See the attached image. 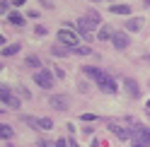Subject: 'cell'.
Wrapping results in <instances>:
<instances>
[{
	"label": "cell",
	"mask_w": 150,
	"mask_h": 147,
	"mask_svg": "<svg viewBox=\"0 0 150 147\" xmlns=\"http://www.w3.org/2000/svg\"><path fill=\"white\" fill-rule=\"evenodd\" d=\"M85 75L87 77H92L99 85V89H104V92H109V94H114V92L119 89L116 87V80L109 75V72H104V70H99V68H85Z\"/></svg>",
	"instance_id": "1"
},
{
	"label": "cell",
	"mask_w": 150,
	"mask_h": 147,
	"mask_svg": "<svg viewBox=\"0 0 150 147\" xmlns=\"http://www.w3.org/2000/svg\"><path fill=\"white\" fill-rule=\"evenodd\" d=\"M128 125H131V133H133L131 145L133 147H150V128L133 123V118H128Z\"/></svg>",
	"instance_id": "2"
},
{
	"label": "cell",
	"mask_w": 150,
	"mask_h": 147,
	"mask_svg": "<svg viewBox=\"0 0 150 147\" xmlns=\"http://www.w3.org/2000/svg\"><path fill=\"white\" fill-rule=\"evenodd\" d=\"M58 43H63V46H68L70 51H75V48L80 46V36L75 34L73 29L63 27V29H58Z\"/></svg>",
	"instance_id": "3"
},
{
	"label": "cell",
	"mask_w": 150,
	"mask_h": 147,
	"mask_svg": "<svg viewBox=\"0 0 150 147\" xmlns=\"http://www.w3.org/2000/svg\"><path fill=\"white\" fill-rule=\"evenodd\" d=\"M75 27H78V34H82V39H85V41H92V36H95V29H97L99 24H95L90 17H80Z\"/></svg>",
	"instance_id": "4"
},
{
	"label": "cell",
	"mask_w": 150,
	"mask_h": 147,
	"mask_svg": "<svg viewBox=\"0 0 150 147\" xmlns=\"http://www.w3.org/2000/svg\"><path fill=\"white\" fill-rule=\"evenodd\" d=\"M34 82L39 85L41 89H51L53 87V72L51 70H34Z\"/></svg>",
	"instance_id": "5"
},
{
	"label": "cell",
	"mask_w": 150,
	"mask_h": 147,
	"mask_svg": "<svg viewBox=\"0 0 150 147\" xmlns=\"http://www.w3.org/2000/svg\"><path fill=\"white\" fill-rule=\"evenodd\" d=\"M107 128H109V130H111V133H114V135L119 137L121 142H126V140H131V137H133V133H131L126 125H119L116 121H109V123H107Z\"/></svg>",
	"instance_id": "6"
},
{
	"label": "cell",
	"mask_w": 150,
	"mask_h": 147,
	"mask_svg": "<svg viewBox=\"0 0 150 147\" xmlns=\"http://www.w3.org/2000/svg\"><path fill=\"white\" fill-rule=\"evenodd\" d=\"M111 43H114V48H116V51H124V48H128L131 39H128V34H126V32H114V36H111Z\"/></svg>",
	"instance_id": "7"
},
{
	"label": "cell",
	"mask_w": 150,
	"mask_h": 147,
	"mask_svg": "<svg viewBox=\"0 0 150 147\" xmlns=\"http://www.w3.org/2000/svg\"><path fill=\"white\" fill-rule=\"evenodd\" d=\"M49 104L56 108V111H68V106H70V102H68V97H65V94H53L49 99Z\"/></svg>",
	"instance_id": "8"
},
{
	"label": "cell",
	"mask_w": 150,
	"mask_h": 147,
	"mask_svg": "<svg viewBox=\"0 0 150 147\" xmlns=\"http://www.w3.org/2000/svg\"><path fill=\"white\" fill-rule=\"evenodd\" d=\"M124 89H126V94H128L131 99H138V97H140V87H138V82H136V80H131V77L124 80Z\"/></svg>",
	"instance_id": "9"
},
{
	"label": "cell",
	"mask_w": 150,
	"mask_h": 147,
	"mask_svg": "<svg viewBox=\"0 0 150 147\" xmlns=\"http://www.w3.org/2000/svg\"><path fill=\"white\" fill-rule=\"evenodd\" d=\"M143 29V20L140 17H128L126 20V32H140Z\"/></svg>",
	"instance_id": "10"
},
{
	"label": "cell",
	"mask_w": 150,
	"mask_h": 147,
	"mask_svg": "<svg viewBox=\"0 0 150 147\" xmlns=\"http://www.w3.org/2000/svg\"><path fill=\"white\" fill-rule=\"evenodd\" d=\"M111 36H114V32L109 29V24H102L99 32H97V39H99V41H107V39H111Z\"/></svg>",
	"instance_id": "11"
},
{
	"label": "cell",
	"mask_w": 150,
	"mask_h": 147,
	"mask_svg": "<svg viewBox=\"0 0 150 147\" xmlns=\"http://www.w3.org/2000/svg\"><path fill=\"white\" fill-rule=\"evenodd\" d=\"M24 65H27V68H34V70H41L44 63L39 60V56H27V58H24Z\"/></svg>",
	"instance_id": "12"
},
{
	"label": "cell",
	"mask_w": 150,
	"mask_h": 147,
	"mask_svg": "<svg viewBox=\"0 0 150 147\" xmlns=\"http://www.w3.org/2000/svg\"><path fill=\"white\" fill-rule=\"evenodd\" d=\"M111 12H114V15H124V17H128L131 15V5H124V3H116V5H111Z\"/></svg>",
	"instance_id": "13"
},
{
	"label": "cell",
	"mask_w": 150,
	"mask_h": 147,
	"mask_svg": "<svg viewBox=\"0 0 150 147\" xmlns=\"http://www.w3.org/2000/svg\"><path fill=\"white\" fill-rule=\"evenodd\" d=\"M51 53H53V56H58V58L61 56L65 58V56H70V48H68V46H63V43H58V46H53V48H51Z\"/></svg>",
	"instance_id": "14"
},
{
	"label": "cell",
	"mask_w": 150,
	"mask_h": 147,
	"mask_svg": "<svg viewBox=\"0 0 150 147\" xmlns=\"http://www.w3.org/2000/svg\"><path fill=\"white\" fill-rule=\"evenodd\" d=\"M15 53H20V43H10V46H3V58H10Z\"/></svg>",
	"instance_id": "15"
},
{
	"label": "cell",
	"mask_w": 150,
	"mask_h": 147,
	"mask_svg": "<svg viewBox=\"0 0 150 147\" xmlns=\"http://www.w3.org/2000/svg\"><path fill=\"white\" fill-rule=\"evenodd\" d=\"M36 128H39V130H51L53 121H51V118H36Z\"/></svg>",
	"instance_id": "16"
},
{
	"label": "cell",
	"mask_w": 150,
	"mask_h": 147,
	"mask_svg": "<svg viewBox=\"0 0 150 147\" xmlns=\"http://www.w3.org/2000/svg\"><path fill=\"white\" fill-rule=\"evenodd\" d=\"M7 20H10L12 24H17V27H24V17L17 15V12H10V15H7Z\"/></svg>",
	"instance_id": "17"
},
{
	"label": "cell",
	"mask_w": 150,
	"mask_h": 147,
	"mask_svg": "<svg viewBox=\"0 0 150 147\" xmlns=\"http://www.w3.org/2000/svg\"><path fill=\"white\" fill-rule=\"evenodd\" d=\"M10 97H12V92H10V87H0V99H3V104H7V102H10Z\"/></svg>",
	"instance_id": "18"
},
{
	"label": "cell",
	"mask_w": 150,
	"mask_h": 147,
	"mask_svg": "<svg viewBox=\"0 0 150 147\" xmlns=\"http://www.w3.org/2000/svg\"><path fill=\"white\" fill-rule=\"evenodd\" d=\"M0 137H3V140H10V137H12V128L3 123V128H0Z\"/></svg>",
	"instance_id": "19"
},
{
	"label": "cell",
	"mask_w": 150,
	"mask_h": 147,
	"mask_svg": "<svg viewBox=\"0 0 150 147\" xmlns=\"http://www.w3.org/2000/svg\"><path fill=\"white\" fill-rule=\"evenodd\" d=\"M85 17H90V20L95 22V24H99V27H102V17H99V12H97V10H90Z\"/></svg>",
	"instance_id": "20"
},
{
	"label": "cell",
	"mask_w": 150,
	"mask_h": 147,
	"mask_svg": "<svg viewBox=\"0 0 150 147\" xmlns=\"http://www.w3.org/2000/svg\"><path fill=\"white\" fill-rule=\"evenodd\" d=\"M36 145H39V147H58V145H56V140H39Z\"/></svg>",
	"instance_id": "21"
},
{
	"label": "cell",
	"mask_w": 150,
	"mask_h": 147,
	"mask_svg": "<svg viewBox=\"0 0 150 147\" xmlns=\"http://www.w3.org/2000/svg\"><path fill=\"white\" fill-rule=\"evenodd\" d=\"M10 7H12V3H7V0H3V3H0V10H3V15H5V12L10 15Z\"/></svg>",
	"instance_id": "22"
},
{
	"label": "cell",
	"mask_w": 150,
	"mask_h": 147,
	"mask_svg": "<svg viewBox=\"0 0 150 147\" xmlns=\"http://www.w3.org/2000/svg\"><path fill=\"white\" fill-rule=\"evenodd\" d=\"M75 53H80V56H90V48H87V46H78V48H75Z\"/></svg>",
	"instance_id": "23"
},
{
	"label": "cell",
	"mask_w": 150,
	"mask_h": 147,
	"mask_svg": "<svg viewBox=\"0 0 150 147\" xmlns=\"http://www.w3.org/2000/svg\"><path fill=\"white\" fill-rule=\"evenodd\" d=\"M7 106H10V108H20V99H17V97H10V102H7Z\"/></svg>",
	"instance_id": "24"
},
{
	"label": "cell",
	"mask_w": 150,
	"mask_h": 147,
	"mask_svg": "<svg viewBox=\"0 0 150 147\" xmlns=\"http://www.w3.org/2000/svg\"><path fill=\"white\" fill-rule=\"evenodd\" d=\"M80 121H97V116H95V113H82Z\"/></svg>",
	"instance_id": "25"
},
{
	"label": "cell",
	"mask_w": 150,
	"mask_h": 147,
	"mask_svg": "<svg viewBox=\"0 0 150 147\" xmlns=\"http://www.w3.org/2000/svg\"><path fill=\"white\" fill-rule=\"evenodd\" d=\"M36 34H39V36H46V34H49V29H46V27H36V29H34Z\"/></svg>",
	"instance_id": "26"
},
{
	"label": "cell",
	"mask_w": 150,
	"mask_h": 147,
	"mask_svg": "<svg viewBox=\"0 0 150 147\" xmlns=\"http://www.w3.org/2000/svg\"><path fill=\"white\" fill-rule=\"evenodd\" d=\"M53 75L56 77H65V70L63 68H53Z\"/></svg>",
	"instance_id": "27"
},
{
	"label": "cell",
	"mask_w": 150,
	"mask_h": 147,
	"mask_svg": "<svg viewBox=\"0 0 150 147\" xmlns=\"http://www.w3.org/2000/svg\"><path fill=\"white\" fill-rule=\"evenodd\" d=\"M27 3V0H12V5H17V7H20V5H24Z\"/></svg>",
	"instance_id": "28"
},
{
	"label": "cell",
	"mask_w": 150,
	"mask_h": 147,
	"mask_svg": "<svg viewBox=\"0 0 150 147\" xmlns=\"http://www.w3.org/2000/svg\"><path fill=\"white\" fill-rule=\"evenodd\" d=\"M68 140H70V147H80L78 142H75V140H73V137H68Z\"/></svg>",
	"instance_id": "29"
},
{
	"label": "cell",
	"mask_w": 150,
	"mask_h": 147,
	"mask_svg": "<svg viewBox=\"0 0 150 147\" xmlns=\"http://www.w3.org/2000/svg\"><path fill=\"white\" fill-rule=\"evenodd\" d=\"M92 147H102V145H99V140H95V142H92Z\"/></svg>",
	"instance_id": "30"
},
{
	"label": "cell",
	"mask_w": 150,
	"mask_h": 147,
	"mask_svg": "<svg viewBox=\"0 0 150 147\" xmlns=\"http://www.w3.org/2000/svg\"><path fill=\"white\" fill-rule=\"evenodd\" d=\"M143 60H145V63H150V53H148V56H143Z\"/></svg>",
	"instance_id": "31"
},
{
	"label": "cell",
	"mask_w": 150,
	"mask_h": 147,
	"mask_svg": "<svg viewBox=\"0 0 150 147\" xmlns=\"http://www.w3.org/2000/svg\"><path fill=\"white\" fill-rule=\"evenodd\" d=\"M143 3H145V5H150V0H143Z\"/></svg>",
	"instance_id": "32"
},
{
	"label": "cell",
	"mask_w": 150,
	"mask_h": 147,
	"mask_svg": "<svg viewBox=\"0 0 150 147\" xmlns=\"http://www.w3.org/2000/svg\"><path fill=\"white\" fill-rule=\"evenodd\" d=\"M145 106H148V108H150V102H148V104H145Z\"/></svg>",
	"instance_id": "33"
},
{
	"label": "cell",
	"mask_w": 150,
	"mask_h": 147,
	"mask_svg": "<svg viewBox=\"0 0 150 147\" xmlns=\"http://www.w3.org/2000/svg\"><path fill=\"white\" fill-rule=\"evenodd\" d=\"M95 3H99V0H95Z\"/></svg>",
	"instance_id": "34"
}]
</instances>
